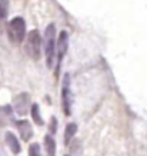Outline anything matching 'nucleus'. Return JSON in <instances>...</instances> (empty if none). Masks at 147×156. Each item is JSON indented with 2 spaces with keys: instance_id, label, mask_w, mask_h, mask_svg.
<instances>
[{
  "instance_id": "obj_1",
  "label": "nucleus",
  "mask_w": 147,
  "mask_h": 156,
  "mask_svg": "<svg viewBox=\"0 0 147 156\" xmlns=\"http://www.w3.org/2000/svg\"><path fill=\"white\" fill-rule=\"evenodd\" d=\"M56 26L50 23L44 30V43H46V60H47V67L53 66V57L56 55Z\"/></svg>"
},
{
  "instance_id": "obj_2",
  "label": "nucleus",
  "mask_w": 147,
  "mask_h": 156,
  "mask_svg": "<svg viewBox=\"0 0 147 156\" xmlns=\"http://www.w3.org/2000/svg\"><path fill=\"white\" fill-rule=\"evenodd\" d=\"M7 34H9L10 42L14 44H19L26 37V23L22 17H14L10 20L7 26Z\"/></svg>"
},
{
  "instance_id": "obj_3",
  "label": "nucleus",
  "mask_w": 147,
  "mask_h": 156,
  "mask_svg": "<svg viewBox=\"0 0 147 156\" xmlns=\"http://www.w3.org/2000/svg\"><path fill=\"white\" fill-rule=\"evenodd\" d=\"M26 52L32 59L39 60L40 59V52H42V36L39 30H32L27 34L26 39Z\"/></svg>"
},
{
  "instance_id": "obj_4",
  "label": "nucleus",
  "mask_w": 147,
  "mask_h": 156,
  "mask_svg": "<svg viewBox=\"0 0 147 156\" xmlns=\"http://www.w3.org/2000/svg\"><path fill=\"white\" fill-rule=\"evenodd\" d=\"M70 76L64 75V80H63V90H62V106H63V113L69 116L71 113V100H73V96H71L70 92Z\"/></svg>"
},
{
  "instance_id": "obj_5",
  "label": "nucleus",
  "mask_w": 147,
  "mask_h": 156,
  "mask_svg": "<svg viewBox=\"0 0 147 156\" xmlns=\"http://www.w3.org/2000/svg\"><path fill=\"white\" fill-rule=\"evenodd\" d=\"M67 48H69V33L67 32H60L59 34V39L56 42V52H57V70H59V66L62 63L63 57L66 56Z\"/></svg>"
},
{
  "instance_id": "obj_6",
  "label": "nucleus",
  "mask_w": 147,
  "mask_h": 156,
  "mask_svg": "<svg viewBox=\"0 0 147 156\" xmlns=\"http://www.w3.org/2000/svg\"><path fill=\"white\" fill-rule=\"evenodd\" d=\"M29 95L27 93H22L19 95L16 99H14V109H16V112L20 115V116H23V115L27 113L29 110Z\"/></svg>"
},
{
  "instance_id": "obj_7",
  "label": "nucleus",
  "mask_w": 147,
  "mask_h": 156,
  "mask_svg": "<svg viewBox=\"0 0 147 156\" xmlns=\"http://www.w3.org/2000/svg\"><path fill=\"white\" fill-rule=\"evenodd\" d=\"M5 139H6V143H7V146L10 147V151L13 152L14 155H19L20 151H22V147H20V143H19V139L14 136L12 132H7L5 135Z\"/></svg>"
},
{
  "instance_id": "obj_8",
  "label": "nucleus",
  "mask_w": 147,
  "mask_h": 156,
  "mask_svg": "<svg viewBox=\"0 0 147 156\" xmlns=\"http://www.w3.org/2000/svg\"><path fill=\"white\" fill-rule=\"evenodd\" d=\"M17 128L20 130V135H22V139L27 142L30 137L33 136V130H32V126H30V123L27 120H20L17 122Z\"/></svg>"
},
{
  "instance_id": "obj_9",
  "label": "nucleus",
  "mask_w": 147,
  "mask_h": 156,
  "mask_svg": "<svg viewBox=\"0 0 147 156\" xmlns=\"http://www.w3.org/2000/svg\"><path fill=\"white\" fill-rule=\"evenodd\" d=\"M44 149H46L47 156H56V140L50 135L44 137Z\"/></svg>"
},
{
  "instance_id": "obj_10",
  "label": "nucleus",
  "mask_w": 147,
  "mask_h": 156,
  "mask_svg": "<svg viewBox=\"0 0 147 156\" xmlns=\"http://www.w3.org/2000/svg\"><path fill=\"white\" fill-rule=\"evenodd\" d=\"M76 130H77V126L76 123H69L66 126V132H64V142L69 143L71 140V137L76 135Z\"/></svg>"
},
{
  "instance_id": "obj_11",
  "label": "nucleus",
  "mask_w": 147,
  "mask_h": 156,
  "mask_svg": "<svg viewBox=\"0 0 147 156\" xmlns=\"http://www.w3.org/2000/svg\"><path fill=\"white\" fill-rule=\"evenodd\" d=\"M30 113H32V118L34 119V122L37 123V125H43V119L39 113V106L36 103L32 105V109H30Z\"/></svg>"
},
{
  "instance_id": "obj_12",
  "label": "nucleus",
  "mask_w": 147,
  "mask_h": 156,
  "mask_svg": "<svg viewBox=\"0 0 147 156\" xmlns=\"http://www.w3.org/2000/svg\"><path fill=\"white\" fill-rule=\"evenodd\" d=\"M9 12V0H0V22L5 20Z\"/></svg>"
},
{
  "instance_id": "obj_13",
  "label": "nucleus",
  "mask_w": 147,
  "mask_h": 156,
  "mask_svg": "<svg viewBox=\"0 0 147 156\" xmlns=\"http://www.w3.org/2000/svg\"><path fill=\"white\" fill-rule=\"evenodd\" d=\"M29 156H42L40 153V146L37 143H32L29 147Z\"/></svg>"
},
{
  "instance_id": "obj_14",
  "label": "nucleus",
  "mask_w": 147,
  "mask_h": 156,
  "mask_svg": "<svg viewBox=\"0 0 147 156\" xmlns=\"http://www.w3.org/2000/svg\"><path fill=\"white\" fill-rule=\"evenodd\" d=\"M56 128H57V120L56 118H52V122H50V132L54 135L56 133Z\"/></svg>"
}]
</instances>
